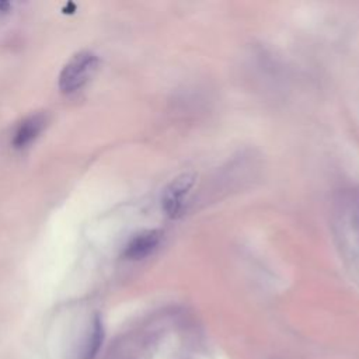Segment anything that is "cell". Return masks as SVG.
Listing matches in <instances>:
<instances>
[{"instance_id": "cell-2", "label": "cell", "mask_w": 359, "mask_h": 359, "mask_svg": "<svg viewBox=\"0 0 359 359\" xmlns=\"http://www.w3.org/2000/svg\"><path fill=\"white\" fill-rule=\"evenodd\" d=\"M196 174L194 171H187L177 175L163 191L161 208L170 219H177L181 216L185 205V199L194 187Z\"/></svg>"}, {"instance_id": "cell-4", "label": "cell", "mask_w": 359, "mask_h": 359, "mask_svg": "<svg viewBox=\"0 0 359 359\" xmlns=\"http://www.w3.org/2000/svg\"><path fill=\"white\" fill-rule=\"evenodd\" d=\"M163 233L160 230H144L135 234L123 250V257L128 259H142L150 255L160 244Z\"/></svg>"}, {"instance_id": "cell-5", "label": "cell", "mask_w": 359, "mask_h": 359, "mask_svg": "<svg viewBox=\"0 0 359 359\" xmlns=\"http://www.w3.org/2000/svg\"><path fill=\"white\" fill-rule=\"evenodd\" d=\"M101 342H102V325H101V321L98 318H95L93 323L91 331L88 334V338L84 344L83 359H93L95 356V353L98 352Z\"/></svg>"}, {"instance_id": "cell-6", "label": "cell", "mask_w": 359, "mask_h": 359, "mask_svg": "<svg viewBox=\"0 0 359 359\" xmlns=\"http://www.w3.org/2000/svg\"><path fill=\"white\" fill-rule=\"evenodd\" d=\"M11 4L8 1H0V13H7L10 10Z\"/></svg>"}, {"instance_id": "cell-3", "label": "cell", "mask_w": 359, "mask_h": 359, "mask_svg": "<svg viewBox=\"0 0 359 359\" xmlns=\"http://www.w3.org/2000/svg\"><path fill=\"white\" fill-rule=\"evenodd\" d=\"M48 123L46 114L36 112L24 118L15 128L11 139V144L17 150H22L28 147L45 129Z\"/></svg>"}, {"instance_id": "cell-1", "label": "cell", "mask_w": 359, "mask_h": 359, "mask_svg": "<svg viewBox=\"0 0 359 359\" xmlns=\"http://www.w3.org/2000/svg\"><path fill=\"white\" fill-rule=\"evenodd\" d=\"M95 53L83 50L70 57L59 74V88L65 94H72L84 87L98 69Z\"/></svg>"}]
</instances>
